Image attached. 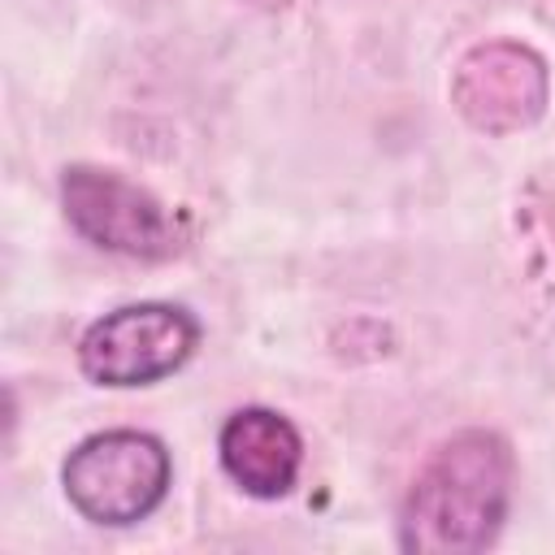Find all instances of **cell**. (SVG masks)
Listing matches in <instances>:
<instances>
[{
  "instance_id": "6da1fadb",
  "label": "cell",
  "mask_w": 555,
  "mask_h": 555,
  "mask_svg": "<svg viewBox=\"0 0 555 555\" xmlns=\"http://www.w3.org/2000/svg\"><path fill=\"white\" fill-rule=\"evenodd\" d=\"M512 507V451L494 429H460L429 451L399 512V542L416 555L486 551Z\"/></svg>"
},
{
  "instance_id": "7a4b0ae2",
  "label": "cell",
  "mask_w": 555,
  "mask_h": 555,
  "mask_svg": "<svg viewBox=\"0 0 555 555\" xmlns=\"http://www.w3.org/2000/svg\"><path fill=\"white\" fill-rule=\"evenodd\" d=\"M61 486L78 516L121 529L160 507L169 490V451L160 438L139 429H104L65 455Z\"/></svg>"
},
{
  "instance_id": "3957f363",
  "label": "cell",
  "mask_w": 555,
  "mask_h": 555,
  "mask_svg": "<svg viewBox=\"0 0 555 555\" xmlns=\"http://www.w3.org/2000/svg\"><path fill=\"white\" fill-rule=\"evenodd\" d=\"M61 208L87 243L130 260H169L191 238L182 212L165 208L147 186L100 165H69L61 173Z\"/></svg>"
},
{
  "instance_id": "277c9868",
  "label": "cell",
  "mask_w": 555,
  "mask_h": 555,
  "mask_svg": "<svg viewBox=\"0 0 555 555\" xmlns=\"http://www.w3.org/2000/svg\"><path fill=\"white\" fill-rule=\"evenodd\" d=\"M199 343V321L178 304H126L87 325L78 364L100 386H152L178 373Z\"/></svg>"
},
{
  "instance_id": "5b68a950",
  "label": "cell",
  "mask_w": 555,
  "mask_h": 555,
  "mask_svg": "<svg viewBox=\"0 0 555 555\" xmlns=\"http://www.w3.org/2000/svg\"><path fill=\"white\" fill-rule=\"evenodd\" d=\"M546 61L512 39L468 48L451 74V104L481 134H516L533 126L546 108Z\"/></svg>"
},
{
  "instance_id": "8992f818",
  "label": "cell",
  "mask_w": 555,
  "mask_h": 555,
  "mask_svg": "<svg viewBox=\"0 0 555 555\" xmlns=\"http://www.w3.org/2000/svg\"><path fill=\"white\" fill-rule=\"evenodd\" d=\"M217 455H221L225 477L243 494L282 499L299 477L304 438L273 408H238L217 434Z\"/></svg>"
},
{
  "instance_id": "52a82bcc",
  "label": "cell",
  "mask_w": 555,
  "mask_h": 555,
  "mask_svg": "<svg viewBox=\"0 0 555 555\" xmlns=\"http://www.w3.org/2000/svg\"><path fill=\"white\" fill-rule=\"evenodd\" d=\"M247 4H256V9H282L286 0H247Z\"/></svg>"
}]
</instances>
